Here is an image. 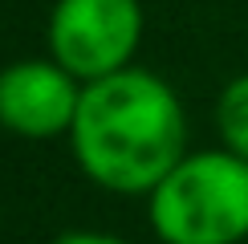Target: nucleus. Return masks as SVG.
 Wrapping results in <instances>:
<instances>
[{
    "instance_id": "f257e3e1",
    "label": "nucleus",
    "mask_w": 248,
    "mask_h": 244,
    "mask_svg": "<svg viewBox=\"0 0 248 244\" xmlns=\"http://www.w3.org/2000/svg\"><path fill=\"white\" fill-rule=\"evenodd\" d=\"M78 163L106 191H155L183 159V106L147 69L86 81L69 126Z\"/></svg>"
},
{
    "instance_id": "f03ea898",
    "label": "nucleus",
    "mask_w": 248,
    "mask_h": 244,
    "mask_svg": "<svg viewBox=\"0 0 248 244\" xmlns=\"http://www.w3.org/2000/svg\"><path fill=\"white\" fill-rule=\"evenodd\" d=\"M163 244H240L248 236V163L232 151L183 155L151 191Z\"/></svg>"
},
{
    "instance_id": "7ed1b4c3",
    "label": "nucleus",
    "mask_w": 248,
    "mask_h": 244,
    "mask_svg": "<svg viewBox=\"0 0 248 244\" xmlns=\"http://www.w3.org/2000/svg\"><path fill=\"white\" fill-rule=\"evenodd\" d=\"M142 37L139 0H57L49 16V49L78 81L126 69Z\"/></svg>"
},
{
    "instance_id": "20e7f679",
    "label": "nucleus",
    "mask_w": 248,
    "mask_h": 244,
    "mask_svg": "<svg viewBox=\"0 0 248 244\" xmlns=\"http://www.w3.org/2000/svg\"><path fill=\"white\" fill-rule=\"evenodd\" d=\"M78 77L57 61H16L0 74V122L25 138H53L78 118Z\"/></svg>"
},
{
    "instance_id": "39448f33",
    "label": "nucleus",
    "mask_w": 248,
    "mask_h": 244,
    "mask_svg": "<svg viewBox=\"0 0 248 244\" xmlns=\"http://www.w3.org/2000/svg\"><path fill=\"white\" fill-rule=\"evenodd\" d=\"M216 122H220V135H224V151H232L248 163V74L228 81V90L220 94Z\"/></svg>"
},
{
    "instance_id": "423d86ee",
    "label": "nucleus",
    "mask_w": 248,
    "mask_h": 244,
    "mask_svg": "<svg viewBox=\"0 0 248 244\" xmlns=\"http://www.w3.org/2000/svg\"><path fill=\"white\" fill-rule=\"evenodd\" d=\"M53 244H126V240L106 236V232H65V236L53 240Z\"/></svg>"
}]
</instances>
